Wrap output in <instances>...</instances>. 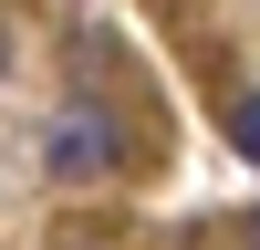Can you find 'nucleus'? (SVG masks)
<instances>
[{"label": "nucleus", "mask_w": 260, "mask_h": 250, "mask_svg": "<svg viewBox=\"0 0 260 250\" xmlns=\"http://www.w3.org/2000/svg\"><path fill=\"white\" fill-rule=\"evenodd\" d=\"M42 157H52V177H115V167H125V125L104 115V104H73Z\"/></svg>", "instance_id": "f257e3e1"}, {"label": "nucleus", "mask_w": 260, "mask_h": 250, "mask_svg": "<svg viewBox=\"0 0 260 250\" xmlns=\"http://www.w3.org/2000/svg\"><path fill=\"white\" fill-rule=\"evenodd\" d=\"M229 146H240V157H260V94L229 104Z\"/></svg>", "instance_id": "f03ea898"}, {"label": "nucleus", "mask_w": 260, "mask_h": 250, "mask_svg": "<svg viewBox=\"0 0 260 250\" xmlns=\"http://www.w3.org/2000/svg\"><path fill=\"white\" fill-rule=\"evenodd\" d=\"M0 83H11V32H0Z\"/></svg>", "instance_id": "7ed1b4c3"}, {"label": "nucleus", "mask_w": 260, "mask_h": 250, "mask_svg": "<svg viewBox=\"0 0 260 250\" xmlns=\"http://www.w3.org/2000/svg\"><path fill=\"white\" fill-rule=\"evenodd\" d=\"M250 250H260V219H250Z\"/></svg>", "instance_id": "20e7f679"}]
</instances>
